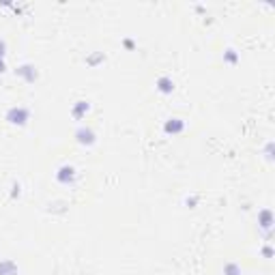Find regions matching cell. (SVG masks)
<instances>
[{
	"instance_id": "6da1fadb",
	"label": "cell",
	"mask_w": 275,
	"mask_h": 275,
	"mask_svg": "<svg viewBox=\"0 0 275 275\" xmlns=\"http://www.w3.org/2000/svg\"><path fill=\"white\" fill-rule=\"evenodd\" d=\"M4 119H7V123L13 127H24L26 123L30 121V110L24 108V105H13V108L7 110Z\"/></svg>"
},
{
	"instance_id": "7a4b0ae2",
	"label": "cell",
	"mask_w": 275,
	"mask_h": 275,
	"mask_svg": "<svg viewBox=\"0 0 275 275\" xmlns=\"http://www.w3.org/2000/svg\"><path fill=\"white\" fill-rule=\"evenodd\" d=\"M56 181L60 185H65V187H74L77 183V170L71 164H65L60 166L58 170H56Z\"/></svg>"
},
{
	"instance_id": "3957f363",
	"label": "cell",
	"mask_w": 275,
	"mask_h": 275,
	"mask_svg": "<svg viewBox=\"0 0 275 275\" xmlns=\"http://www.w3.org/2000/svg\"><path fill=\"white\" fill-rule=\"evenodd\" d=\"M75 142L82 144V147H93V144L97 142V133H95L91 127H77L75 129Z\"/></svg>"
},
{
	"instance_id": "277c9868",
	"label": "cell",
	"mask_w": 275,
	"mask_h": 275,
	"mask_svg": "<svg viewBox=\"0 0 275 275\" xmlns=\"http://www.w3.org/2000/svg\"><path fill=\"white\" fill-rule=\"evenodd\" d=\"M15 75H18V77H22V80H24V82H28V84H32V82H37L39 71H37V67H35V65L24 63V65H20L18 69H15Z\"/></svg>"
},
{
	"instance_id": "5b68a950",
	"label": "cell",
	"mask_w": 275,
	"mask_h": 275,
	"mask_svg": "<svg viewBox=\"0 0 275 275\" xmlns=\"http://www.w3.org/2000/svg\"><path fill=\"white\" fill-rule=\"evenodd\" d=\"M185 121L183 119H178V116H172V119H168L164 123V133L166 136H178V133H183L185 131Z\"/></svg>"
},
{
	"instance_id": "8992f818",
	"label": "cell",
	"mask_w": 275,
	"mask_h": 275,
	"mask_svg": "<svg viewBox=\"0 0 275 275\" xmlns=\"http://www.w3.org/2000/svg\"><path fill=\"white\" fill-rule=\"evenodd\" d=\"M273 224H275V220H273V211L271 209H262L260 213H258V228H260L265 234L273 230Z\"/></svg>"
},
{
	"instance_id": "52a82bcc",
	"label": "cell",
	"mask_w": 275,
	"mask_h": 275,
	"mask_svg": "<svg viewBox=\"0 0 275 275\" xmlns=\"http://www.w3.org/2000/svg\"><path fill=\"white\" fill-rule=\"evenodd\" d=\"M155 88L161 95H172V93H175V80H172V77H168V75H159V77H157V82H155Z\"/></svg>"
},
{
	"instance_id": "ba28073f",
	"label": "cell",
	"mask_w": 275,
	"mask_h": 275,
	"mask_svg": "<svg viewBox=\"0 0 275 275\" xmlns=\"http://www.w3.org/2000/svg\"><path fill=\"white\" fill-rule=\"evenodd\" d=\"M88 110H91V101L80 99V101H75V103H74V108H71V116H74L75 121H82L84 116L88 114Z\"/></svg>"
},
{
	"instance_id": "9c48e42d",
	"label": "cell",
	"mask_w": 275,
	"mask_h": 275,
	"mask_svg": "<svg viewBox=\"0 0 275 275\" xmlns=\"http://www.w3.org/2000/svg\"><path fill=\"white\" fill-rule=\"evenodd\" d=\"M0 275H20V267L11 258H2L0 260Z\"/></svg>"
},
{
	"instance_id": "30bf717a",
	"label": "cell",
	"mask_w": 275,
	"mask_h": 275,
	"mask_svg": "<svg viewBox=\"0 0 275 275\" xmlns=\"http://www.w3.org/2000/svg\"><path fill=\"white\" fill-rule=\"evenodd\" d=\"M105 60V54L103 52H93L91 56H86V65L88 67H97V65H101Z\"/></svg>"
},
{
	"instance_id": "8fae6325",
	"label": "cell",
	"mask_w": 275,
	"mask_h": 275,
	"mask_svg": "<svg viewBox=\"0 0 275 275\" xmlns=\"http://www.w3.org/2000/svg\"><path fill=\"white\" fill-rule=\"evenodd\" d=\"M224 275H243V269H241V265H237V262H226Z\"/></svg>"
},
{
	"instance_id": "7c38bea8",
	"label": "cell",
	"mask_w": 275,
	"mask_h": 275,
	"mask_svg": "<svg viewBox=\"0 0 275 275\" xmlns=\"http://www.w3.org/2000/svg\"><path fill=\"white\" fill-rule=\"evenodd\" d=\"M224 63H228V65H237V63H239V54H237V50L228 48L226 52H224Z\"/></svg>"
},
{
	"instance_id": "4fadbf2b",
	"label": "cell",
	"mask_w": 275,
	"mask_h": 275,
	"mask_svg": "<svg viewBox=\"0 0 275 275\" xmlns=\"http://www.w3.org/2000/svg\"><path fill=\"white\" fill-rule=\"evenodd\" d=\"M265 157L269 161H273V142H267V147H265Z\"/></svg>"
},
{
	"instance_id": "5bb4252c",
	"label": "cell",
	"mask_w": 275,
	"mask_h": 275,
	"mask_svg": "<svg viewBox=\"0 0 275 275\" xmlns=\"http://www.w3.org/2000/svg\"><path fill=\"white\" fill-rule=\"evenodd\" d=\"M260 254L265 256V258H273V248H271V245H265V248H262V251H260Z\"/></svg>"
},
{
	"instance_id": "9a60e30c",
	"label": "cell",
	"mask_w": 275,
	"mask_h": 275,
	"mask_svg": "<svg viewBox=\"0 0 275 275\" xmlns=\"http://www.w3.org/2000/svg\"><path fill=\"white\" fill-rule=\"evenodd\" d=\"M4 54H7V41L0 37V58H4Z\"/></svg>"
},
{
	"instance_id": "2e32d148",
	"label": "cell",
	"mask_w": 275,
	"mask_h": 275,
	"mask_svg": "<svg viewBox=\"0 0 275 275\" xmlns=\"http://www.w3.org/2000/svg\"><path fill=\"white\" fill-rule=\"evenodd\" d=\"M123 46H125L127 50H133V48H136V43H133L131 39H125V41H123Z\"/></svg>"
},
{
	"instance_id": "e0dca14e",
	"label": "cell",
	"mask_w": 275,
	"mask_h": 275,
	"mask_svg": "<svg viewBox=\"0 0 275 275\" xmlns=\"http://www.w3.org/2000/svg\"><path fill=\"white\" fill-rule=\"evenodd\" d=\"M185 202H187V204L194 209V204H196V202H198V196H192V198H185Z\"/></svg>"
},
{
	"instance_id": "ac0fdd59",
	"label": "cell",
	"mask_w": 275,
	"mask_h": 275,
	"mask_svg": "<svg viewBox=\"0 0 275 275\" xmlns=\"http://www.w3.org/2000/svg\"><path fill=\"white\" fill-rule=\"evenodd\" d=\"M20 183H13V194H11V196H13V198H15V196H20Z\"/></svg>"
},
{
	"instance_id": "d6986e66",
	"label": "cell",
	"mask_w": 275,
	"mask_h": 275,
	"mask_svg": "<svg viewBox=\"0 0 275 275\" xmlns=\"http://www.w3.org/2000/svg\"><path fill=\"white\" fill-rule=\"evenodd\" d=\"M7 71V63H4V58H0V74H4Z\"/></svg>"
}]
</instances>
